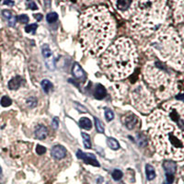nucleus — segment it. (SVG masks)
<instances>
[{"mask_svg":"<svg viewBox=\"0 0 184 184\" xmlns=\"http://www.w3.org/2000/svg\"><path fill=\"white\" fill-rule=\"evenodd\" d=\"M115 32L114 20L105 7L90 8L81 16L80 42L88 54H100L110 44Z\"/></svg>","mask_w":184,"mask_h":184,"instance_id":"nucleus-1","label":"nucleus"},{"mask_svg":"<svg viewBox=\"0 0 184 184\" xmlns=\"http://www.w3.org/2000/svg\"><path fill=\"white\" fill-rule=\"evenodd\" d=\"M147 127L156 150L166 157L180 159L184 155V138L177 126L162 111L147 119Z\"/></svg>","mask_w":184,"mask_h":184,"instance_id":"nucleus-2","label":"nucleus"},{"mask_svg":"<svg viewBox=\"0 0 184 184\" xmlns=\"http://www.w3.org/2000/svg\"><path fill=\"white\" fill-rule=\"evenodd\" d=\"M137 62L135 46L126 38L117 40L101 58V68L112 80H121L130 76Z\"/></svg>","mask_w":184,"mask_h":184,"instance_id":"nucleus-3","label":"nucleus"},{"mask_svg":"<svg viewBox=\"0 0 184 184\" xmlns=\"http://www.w3.org/2000/svg\"><path fill=\"white\" fill-rule=\"evenodd\" d=\"M167 16L165 0H140L131 23V32L136 38L151 35L159 31Z\"/></svg>","mask_w":184,"mask_h":184,"instance_id":"nucleus-4","label":"nucleus"},{"mask_svg":"<svg viewBox=\"0 0 184 184\" xmlns=\"http://www.w3.org/2000/svg\"><path fill=\"white\" fill-rule=\"evenodd\" d=\"M148 48L160 59L172 66L179 67L184 66V54L180 48L178 37L172 29L158 31L154 40L148 44Z\"/></svg>","mask_w":184,"mask_h":184,"instance_id":"nucleus-5","label":"nucleus"},{"mask_svg":"<svg viewBox=\"0 0 184 184\" xmlns=\"http://www.w3.org/2000/svg\"><path fill=\"white\" fill-rule=\"evenodd\" d=\"M144 77L161 99L170 96L175 91L172 77L158 63H148L144 69Z\"/></svg>","mask_w":184,"mask_h":184,"instance_id":"nucleus-6","label":"nucleus"},{"mask_svg":"<svg viewBox=\"0 0 184 184\" xmlns=\"http://www.w3.org/2000/svg\"><path fill=\"white\" fill-rule=\"evenodd\" d=\"M131 96L133 107L142 112H148L154 107L152 95L142 84H138L132 90Z\"/></svg>","mask_w":184,"mask_h":184,"instance_id":"nucleus-7","label":"nucleus"},{"mask_svg":"<svg viewBox=\"0 0 184 184\" xmlns=\"http://www.w3.org/2000/svg\"><path fill=\"white\" fill-rule=\"evenodd\" d=\"M111 2L123 18L129 19L136 12L140 0H111Z\"/></svg>","mask_w":184,"mask_h":184,"instance_id":"nucleus-8","label":"nucleus"},{"mask_svg":"<svg viewBox=\"0 0 184 184\" xmlns=\"http://www.w3.org/2000/svg\"><path fill=\"white\" fill-rule=\"evenodd\" d=\"M174 15L177 21L184 22V0H174Z\"/></svg>","mask_w":184,"mask_h":184,"instance_id":"nucleus-9","label":"nucleus"},{"mask_svg":"<svg viewBox=\"0 0 184 184\" xmlns=\"http://www.w3.org/2000/svg\"><path fill=\"white\" fill-rule=\"evenodd\" d=\"M164 169L166 171L167 181L168 184L172 183L174 180V174L176 171V165L172 161H166L164 163Z\"/></svg>","mask_w":184,"mask_h":184,"instance_id":"nucleus-10","label":"nucleus"},{"mask_svg":"<svg viewBox=\"0 0 184 184\" xmlns=\"http://www.w3.org/2000/svg\"><path fill=\"white\" fill-rule=\"evenodd\" d=\"M77 156L78 158L82 159V160H83L85 163H87V164H89V165H92V166H95V167H100L99 162L97 161L95 156L92 155V154L83 153L81 150H78L77 153Z\"/></svg>","mask_w":184,"mask_h":184,"instance_id":"nucleus-11","label":"nucleus"},{"mask_svg":"<svg viewBox=\"0 0 184 184\" xmlns=\"http://www.w3.org/2000/svg\"><path fill=\"white\" fill-rule=\"evenodd\" d=\"M66 150L64 146L62 145H55L52 148L51 151V155L54 159H62L66 156Z\"/></svg>","mask_w":184,"mask_h":184,"instance_id":"nucleus-12","label":"nucleus"},{"mask_svg":"<svg viewBox=\"0 0 184 184\" xmlns=\"http://www.w3.org/2000/svg\"><path fill=\"white\" fill-rule=\"evenodd\" d=\"M123 122L127 126L128 129H133L136 126V124L138 122V118L136 115L130 113L123 118Z\"/></svg>","mask_w":184,"mask_h":184,"instance_id":"nucleus-13","label":"nucleus"},{"mask_svg":"<svg viewBox=\"0 0 184 184\" xmlns=\"http://www.w3.org/2000/svg\"><path fill=\"white\" fill-rule=\"evenodd\" d=\"M48 135V130L44 125H39L36 127L35 129V136L40 139V140H43L47 137Z\"/></svg>","mask_w":184,"mask_h":184,"instance_id":"nucleus-14","label":"nucleus"},{"mask_svg":"<svg viewBox=\"0 0 184 184\" xmlns=\"http://www.w3.org/2000/svg\"><path fill=\"white\" fill-rule=\"evenodd\" d=\"M107 95V90L106 88L102 86V85H97L95 89H94V96L96 99L98 100H101L103 99L105 96Z\"/></svg>","mask_w":184,"mask_h":184,"instance_id":"nucleus-15","label":"nucleus"},{"mask_svg":"<svg viewBox=\"0 0 184 184\" xmlns=\"http://www.w3.org/2000/svg\"><path fill=\"white\" fill-rule=\"evenodd\" d=\"M73 74H74V76L77 79H79V80H85V77H86L85 73H84L83 69L81 68V66L78 64H75V66L73 67Z\"/></svg>","mask_w":184,"mask_h":184,"instance_id":"nucleus-16","label":"nucleus"},{"mask_svg":"<svg viewBox=\"0 0 184 184\" xmlns=\"http://www.w3.org/2000/svg\"><path fill=\"white\" fill-rule=\"evenodd\" d=\"M21 85V77L20 76H16L12 77L9 82V88L12 90L18 89Z\"/></svg>","mask_w":184,"mask_h":184,"instance_id":"nucleus-17","label":"nucleus"},{"mask_svg":"<svg viewBox=\"0 0 184 184\" xmlns=\"http://www.w3.org/2000/svg\"><path fill=\"white\" fill-rule=\"evenodd\" d=\"M145 174H146V178H147L148 180H152V179H154L156 178L155 168L149 164H147L145 166Z\"/></svg>","mask_w":184,"mask_h":184,"instance_id":"nucleus-18","label":"nucleus"},{"mask_svg":"<svg viewBox=\"0 0 184 184\" xmlns=\"http://www.w3.org/2000/svg\"><path fill=\"white\" fill-rule=\"evenodd\" d=\"M79 126L86 130H90L92 127V122L88 118H81L79 120Z\"/></svg>","mask_w":184,"mask_h":184,"instance_id":"nucleus-19","label":"nucleus"},{"mask_svg":"<svg viewBox=\"0 0 184 184\" xmlns=\"http://www.w3.org/2000/svg\"><path fill=\"white\" fill-rule=\"evenodd\" d=\"M107 144H108V145L111 148V149H113V150H117V149H119V147H120V145H119V143H118V141L117 140H115L114 138H108L107 139Z\"/></svg>","mask_w":184,"mask_h":184,"instance_id":"nucleus-20","label":"nucleus"},{"mask_svg":"<svg viewBox=\"0 0 184 184\" xmlns=\"http://www.w3.org/2000/svg\"><path fill=\"white\" fill-rule=\"evenodd\" d=\"M42 88H43V89L44 90L45 93H48L53 88V84L49 80L44 79V80L42 81Z\"/></svg>","mask_w":184,"mask_h":184,"instance_id":"nucleus-21","label":"nucleus"},{"mask_svg":"<svg viewBox=\"0 0 184 184\" xmlns=\"http://www.w3.org/2000/svg\"><path fill=\"white\" fill-rule=\"evenodd\" d=\"M42 52H43V56L48 59V58H51L52 57V51L50 49V47L47 45V44H44L42 48Z\"/></svg>","mask_w":184,"mask_h":184,"instance_id":"nucleus-22","label":"nucleus"},{"mask_svg":"<svg viewBox=\"0 0 184 184\" xmlns=\"http://www.w3.org/2000/svg\"><path fill=\"white\" fill-rule=\"evenodd\" d=\"M82 137H83V140H84V145L87 148H90L91 147V142H90L89 135L86 133H82Z\"/></svg>","mask_w":184,"mask_h":184,"instance_id":"nucleus-23","label":"nucleus"},{"mask_svg":"<svg viewBox=\"0 0 184 184\" xmlns=\"http://www.w3.org/2000/svg\"><path fill=\"white\" fill-rule=\"evenodd\" d=\"M0 104H1L3 107H9V106H10L12 104V100H11L10 98H9L7 96H4L1 99V100H0Z\"/></svg>","mask_w":184,"mask_h":184,"instance_id":"nucleus-24","label":"nucleus"},{"mask_svg":"<svg viewBox=\"0 0 184 184\" xmlns=\"http://www.w3.org/2000/svg\"><path fill=\"white\" fill-rule=\"evenodd\" d=\"M57 19H58V16H57V14L54 13V12H51V13L47 14V16H46V20H47V21H48L49 23H54V22H55V21H57Z\"/></svg>","mask_w":184,"mask_h":184,"instance_id":"nucleus-25","label":"nucleus"},{"mask_svg":"<svg viewBox=\"0 0 184 184\" xmlns=\"http://www.w3.org/2000/svg\"><path fill=\"white\" fill-rule=\"evenodd\" d=\"M95 125H96V128H97L99 133L104 132V124L98 118H95Z\"/></svg>","mask_w":184,"mask_h":184,"instance_id":"nucleus-26","label":"nucleus"},{"mask_svg":"<svg viewBox=\"0 0 184 184\" xmlns=\"http://www.w3.org/2000/svg\"><path fill=\"white\" fill-rule=\"evenodd\" d=\"M112 178L114 180H120L122 178V172L119 169H115L112 172Z\"/></svg>","mask_w":184,"mask_h":184,"instance_id":"nucleus-27","label":"nucleus"},{"mask_svg":"<svg viewBox=\"0 0 184 184\" xmlns=\"http://www.w3.org/2000/svg\"><path fill=\"white\" fill-rule=\"evenodd\" d=\"M105 118L107 119V121L111 122L113 120L114 118V113L112 112V111L109 110V109H106L105 110Z\"/></svg>","mask_w":184,"mask_h":184,"instance_id":"nucleus-28","label":"nucleus"},{"mask_svg":"<svg viewBox=\"0 0 184 184\" xmlns=\"http://www.w3.org/2000/svg\"><path fill=\"white\" fill-rule=\"evenodd\" d=\"M37 28H38L37 24H30V25L26 26L25 31H26V32H28V33H32V32H34L37 30Z\"/></svg>","mask_w":184,"mask_h":184,"instance_id":"nucleus-29","label":"nucleus"},{"mask_svg":"<svg viewBox=\"0 0 184 184\" xmlns=\"http://www.w3.org/2000/svg\"><path fill=\"white\" fill-rule=\"evenodd\" d=\"M26 103H27V105H28L29 107H34V106L37 105V100L34 99L33 97H31V98H29V99L27 100Z\"/></svg>","mask_w":184,"mask_h":184,"instance_id":"nucleus-30","label":"nucleus"},{"mask_svg":"<svg viewBox=\"0 0 184 184\" xmlns=\"http://www.w3.org/2000/svg\"><path fill=\"white\" fill-rule=\"evenodd\" d=\"M46 66H47V67L50 68L51 70H54V61L53 56L50 58V60L47 59V61H46Z\"/></svg>","mask_w":184,"mask_h":184,"instance_id":"nucleus-31","label":"nucleus"},{"mask_svg":"<svg viewBox=\"0 0 184 184\" xmlns=\"http://www.w3.org/2000/svg\"><path fill=\"white\" fill-rule=\"evenodd\" d=\"M36 152H37L38 155H43L46 152V148L44 146L41 145H38L36 146Z\"/></svg>","mask_w":184,"mask_h":184,"instance_id":"nucleus-32","label":"nucleus"},{"mask_svg":"<svg viewBox=\"0 0 184 184\" xmlns=\"http://www.w3.org/2000/svg\"><path fill=\"white\" fill-rule=\"evenodd\" d=\"M18 21L21 23H27L29 21V17L27 15H21L18 17Z\"/></svg>","mask_w":184,"mask_h":184,"instance_id":"nucleus-33","label":"nucleus"},{"mask_svg":"<svg viewBox=\"0 0 184 184\" xmlns=\"http://www.w3.org/2000/svg\"><path fill=\"white\" fill-rule=\"evenodd\" d=\"M2 14H3V16L9 21V20H10L12 17H13V15H12V13H11V11H9V10H3L2 11Z\"/></svg>","mask_w":184,"mask_h":184,"instance_id":"nucleus-34","label":"nucleus"},{"mask_svg":"<svg viewBox=\"0 0 184 184\" xmlns=\"http://www.w3.org/2000/svg\"><path fill=\"white\" fill-rule=\"evenodd\" d=\"M102 1V0H82V2L87 4V5H90V4H95V3H99Z\"/></svg>","mask_w":184,"mask_h":184,"instance_id":"nucleus-35","label":"nucleus"},{"mask_svg":"<svg viewBox=\"0 0 184 184\" xmlns=\"http://www.w3.org/2000/svg\"><path fill=\"white\" fill-rule=\"evenodd\" d=\"M28 7H29L31 9H32V10H37V9H38V7H37V5H36L34 2H31V3L28 5Z\"/></svg>","mask_w":184,"mask_h":184,"instance_id":"nucleus-36","label":"nucleus"},{"mask_svg":"<svg viewBox=\"0 0 184 184\" xmlns=\"http://www.w3.org/2000/svg\"><path fill=\"white\" fill-rule=\"evenodd\" d=\"M16 21H17V19L13 16L10 20H9V24L10 26H15V24H16Z\"/></svg>","mask_w":184,"mask_h":184,"instance_id":"nucleus-37","label":"nucleus"},{"mask_svg":"<svg viewBox=\"0 0 184 184\" xmlns=\"http://www.w3.org/2000/svg\"><path fill=\"white\" fill-rule=\"evenodd\" d=\"M52 125H53V127H54V129H56V128L58 127V125H59V122H58V120H57V118H54V119L53 120V123H52Z\"/></svg>","mask_w":184,"mask_h":184,"instance_id":"nucleus-38","label":"nucleus"},{"mask_svg":"<svg viewBox=\"0 0 184 184\" xmlns=\"http://www.w3.org/2000/svg\"><path fill=\"white\" fill-rule=\"evenodd\" d=\"M4 4H5V5H9V6H13V5H14V2L12 1V0H5Z\"/></svg>","mask_w":184,"mask_h":184,"instance_id":"nucleus-39","label":"nucleus"},{"mask_svg":"<svg viewBox=\"0 0 184 184\" xmlns=\"http://www.w3.org/2000/svg\"><path fill=\"white\" fill-rule=\"evenodd\" d=\"M34 18H35L37 21H40L43 20V15H42V14H35V15H34Z\"/></svg>","mask_w":184,"mask_h":184,"instance_id":"nucleus-40","label":"nucleus"},{"mask_svg":"<svg viewBox=\"0 0 184 184\" xmlns=\"http://www.w3.org/2000/svg\"><path fill=\"white\" fill-rule=\"evenodd\" d=\"M77 109H79V110H80L81 111H83V112H86V111H87V110H86V109H84V108H82V107H81L79 104H78V106H77Z\"/></svg>","mask_w":184,"mask_h":184,"instance_id":"nucleus-41","label":"nucleus"},{"mask_svg":"<svg viewBox=\"0 0 184 184\" xmlns=\"http://www.w3.org/2000/svg\"><path fill=\"white\" fill-rule=\"evenodd\" d=\"M1 172H2V169H1V167H0V174H1Z\"/></svg>","mask_w":184,"mask_h":184,"instance_id":"nucleus-42","label":"nucleus"},{"mask_svg":"<svg viewBox=\"0 0 184 184\" xmlns=\"http://www.w3.org/2000/svg\"><path fill=\"white\" fill-rule=\"evenodd\" d=\"M163 184H168V183H167V182H165V183H163Z\"/></svg>","mask_w":184,"mask_h":184,"instance_id":"nucleus-43","label":"nucleus"},{"mask_svg":"<svg viewBox=\"0 0 184 184\" xmlns=\"http://www.w3.org/2000/svg\"><path fill=\"white\" fill-rule=\"evenodd\" d=\"M0 1H1V0H0Z\"/></svg>","mask_w":184,"mask_h":184,"instance_id":"nucleus-44","label":"nucleus"}]
</instances>
